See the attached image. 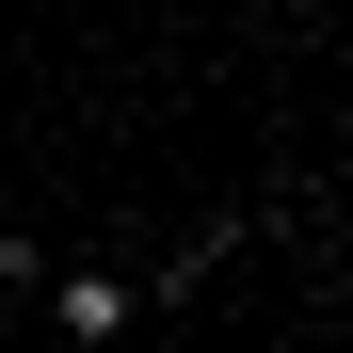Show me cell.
Wrapping results in <instances>:
<instances>
[{
	"instance_id": "1",
	"label": "cell",
	"mask_w": 353,
	"mask_h": 353,
	"mask_svg": "<svg viewBox=\"0 0 353 353\" xmlns=\"http://www.w3.org/2000/svg\"><path fill=\"white\" fill-rule=\"evenodd\" d=\"M32 305H48V337H129V305H145V289H129V273H48Z\"/></svg>"
}]
</instances>
